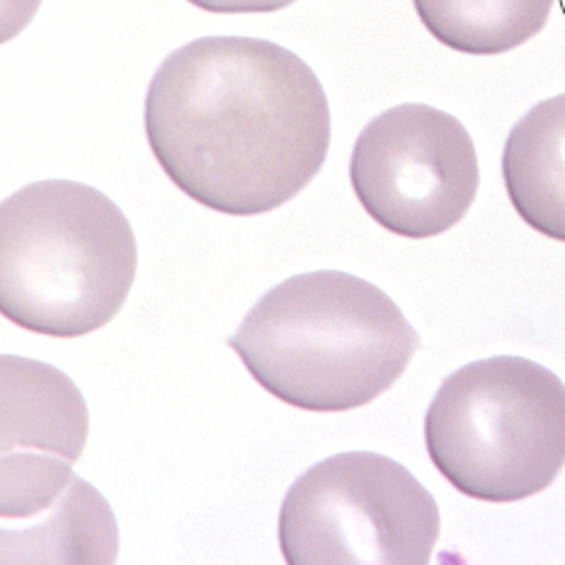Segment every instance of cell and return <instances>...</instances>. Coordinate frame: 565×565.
Listing matches in <instances>:
<instances>
[{
    "instance_id": "6da1fadb",
    "label": "cell",
    "mask_w": 565,
    "mask_h": 565,
    "mask_svg": "<svg viewBox=\"0 0 565 565\" xmlns=\"http://www.w3.org/2000/svg\"><path fill=\"white\" fill-rule=\"evenodd\" d=\"M330 131L321 81L267 40H194L163 61L146 95L156 161L218 214L257 216L294 200L321 173Z\"/></svg>"
},
{
    "instance_id": "7a4b0ae2",
    "label": "cell",
    "mask_w": 565,
    "mask_h": 565,
    "mask_svg": "<svg viewBox=\"0 0 565 565\" xmlns=\"http://www.w3.org/2000/svg\"><path fill=\"white\" fill-rule=\"evenodd\" d=\"M228 345L291 408L342 413L396 384L420 335L372 281L323 269L269 289Z\"/></svg>"
},
{
    "instance_id": "3957f363",
    "label": "cell",
    "mask_w": 565,
    "mask_h": 565,
    "mask_svg": "<svg viewBox=\"0 0 565 565\" xmlns=\"http://www.w3.org/2000/svg\"><path fill=\"white\" fill-rule=\"evenodd\" d=\"M139 267L129 218L83 182L42 180L0 214V309L22 330L83 338L125 306Z\"/></svg>"
},
{
    "instance_id": "277c9868",
    "label": "cell",
    "mask_w": 565,
    "mask_h": 565,
    "mask_svg": "<svg viewBox=\"0 0 565 565\" xmlns=\"http://www.w3.org/2000/svg\"><path fill=\"white\" fill-rule=\"evenodd\" d=\"M425 445L466 498L502 505L539 495L565 466V384L512 354L466 364L429 403Z\"/></svg>"
},
{
    "instance_id": "5b68a950",
    "label": "cell",
    "mask_w": 565,
    "mask_h": 565,
    "mask_svg": "<svg viewBox=\"0 0 565 565\" xmlns=\"http://www.w3.org/2000/svg\"><path fill=\"white\" fill-rule=\"evenodd\" d=\"M439 508L417 478L384 454H335L297 478L281 502L287 563H429Z\"/></svg>"
},
{
    "instance_id": "8992f818",
    "label": "cell",
    "mask_w": 565,
    "mask_h": 565,
    "mask_svg": "<svg viewBox=\"0 0 565 565\" xmlns=\"http://www.w3.org/2000/svg\"><path fill=\"white\" fill-rule=\"evenodd\" d=\"M350 180L379 226L420 241L441 236L469 214L481 170L471 134L457 117L408 103L364 127Z\"/></svg>"
},
{
    "instance_id": "52a82bcc",
    "label": "cell",
    "mask_w": 565,
    "mask_h": 565,
    "mask_svg": "<svg viewBox=\"0 0 565 565\" xmlns=\"http://www.w3.org/2000/svg\"><path fill=\"white\" fill-rule=\"evenodd\" d=\"M113 510L71 461L42 451L3 454V561L115 563Z\"/></svg>"
},
{
    "instance_id": "ba28073f",
    "label": "cell",
    "mask_w": 565,
    "mask_h": 565,
    "mask_svg": "<svg viewBox=\"0 0 565 565\" xmlns=\"http://www.w3.org/2000/svg\"><path fill=\"white\" fill-rule=\"evenodd\" d=\"M88 439V408L78 386L58 370L3 358V454L42 451L78 461Z\"/></svg>"
},
{
    "instance_id": "9c48e42d",
    "label": "cell",
    "mask_w": 565,
    "mask_h": 565,
    "mask_svg": "<svg viewBox=\"0 0 565 565\" xmlns=\"http://www.w3.org/2000/svg\"><path fill=\"white\" fill-rule=\"evenodd\" d=\"M502 178L524 224L565 243V93L534 105L512 127Z\"/></svg>"
},
{
    "instance_id": "30bf717a",
    "label": "cell",
    "mask_w": 565,
    "mask_h": 565,
    "mask_svg": "<svg viewBox=\"0 0 565 565\" xmlns=\"http://www.w3.org/2000/svg\"><path fill=\"white\" fill-rule=\"evenodd\" d=\"M437 42L469 56L512 52L542 32L556 0H413Z\"/></svg>"
},
{
    "instance_id": "8fae6325",
    "label": "cell",
    "mask_w": 565,
    "mask_h": 565,
    "mask_svg": "<svg viewBox=\"0 0 565 565\" xmlns=\"http://www.w3.org/2000/svg\"><path fill=\"white\" fill-rule=\"evenodd\" d=\"M190 3L218 15H236V12H277L297 0H190Z\"/></svg>"
}]
</instances>
